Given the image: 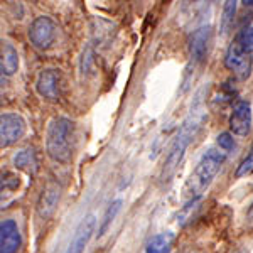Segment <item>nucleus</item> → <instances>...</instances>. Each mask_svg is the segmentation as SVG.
I'll return each mask as SVG.
<instances>
[{
    "mask_svg": "<svg viewBox=\"0 0 253 253\" xmlns=\"http://www.w3.org/2000/svg\"><path fill=\"white\" fill-rule=\"evenodd\" d=\"M208 110L205 105V88L201 91H198V95L194 96V101L191 105V110L184 118V122L179 126L177 133H175L172 144L169 147V152L164 159V166L161 170V181L167 182L177 170L179 164L182 162V159L186 156L187 147L191 145V142L194 140V137L198 135V132L201 130L203 124L206 122Z\"/></svg>",
    "mask_w": 253,
    "mask_h": 253,
    "instance_id": "f257e3e1",
    "label": "nucleus"
},
{
    "mask_svg": "<svg viewBox=\"0 0 253 253\" xmlns=\"http://www.w3.org/2000/svg\"><path fill=\"white\" fill-rule=\"evenodd\" d=\"M76 126L66 117H56L49 122L46 130V152L54 162L68 164L75 150Z\"/></svg>",
    "mask_w": 253,
    "mask_h": 253,
    "instance_id": "f03ea898",
    "label": "nucleus"
},
{
    "mask_svg": "<svg viewBox=\"0 0 253 253\" xmlns=\"http://www.w3.org/2000/svg\"><path fill=\"white\" fill-rule=\"evenodd\" d=\"M224 159H226V154L219 149H208L203 154L186 186V193L191 201H196L210 187V184L221 170Z\"/></svg>",
    "mask_w": 253,
    "mask_h": 253,
    "instance_id": "7ed1b4c3",
    "label": "nucleus"
},
{
    "mask_svg": "<svg viewBox=\"0 0 253 253\" xmlns=\"http://www.w3.org/2000/svg\"><path fill=\"white\" fill-rule=\"evenodd\" d=\"M29 41L34 47L46 51L56 41V24L47 15H39L32 20L29 27Z\"/></svg>",
    "mask_w": 253,
    "mask_h": 253,
    "instance_id": "20e7f679",
    "label": "nucleus"
},
{
    "mask_svg": "<svg viewBox=\"0 0 253 253\" xmlns=\"http://www.w3.org/2000/svg\"><path fill=\"white\" fill-rule=\"evenodd\" d=\"M224 66L238 80H248L253 71V59L248 52H245L236 42H231L224 54Z\"/></svg>",
    "mask_w": 253,
    "mask_h": 253,
    "instance_id": "39448f33",
    "label": "nucleus"
},
{
    "mask_svg": "<svg viewBox=\"0 0 253 253\" xmlns=\"http://www.w3.org/2000/svg\"><path fill=\"white\" fill-rule=\"evenodd\" d=\"M26 133V122L19 113H2L0 117V145L2 149L14 145Z\"/></svg>",
    "mask_w": 253,
    "mask_h": 253,
    "instance_id": "423d86ee",
    "label": "nucleus"
},
{
    "mask_svg": "<svg viewBox=\"0 0 253 253\" xmlns=\"http://www.w3.org/2000/svg\"><path fill=\"white\" fill-rule=\"evenodd\" d=\"M253 124V115H252V107L248 101H236L233 112L230 117V130L233 135L238 137H247L252 130Z\"/></svg>",
    "mask_w": 253,
    "mask_h": 253,
    "instance_id": "0eeeda50",
    "label": "nucleus"
},
{
    "mask_svg": "<svg viewBox=\"0 0 253 253\" xmlns=\"http://www.w3.org/2000/svg\"><path fill=\"white\" fill-rule=\"evenodd\" d=\"M36 89L49 101H58L61 96V75L58 69H42L36 81Z\"/></svg>",
    "mask_w": 253,
    "mask_h": 253,
    "instance_id": "6e6552de",
    "label": "nucleus"
},
{
    "mask_svg": "<svg viewBox=\"0 0 253 253\" xmlns=\"http://www.w3.org/2000/svg\"><path fill=\"white\" fill-rule=\"evenodd\" d=\"M95 226H96V218L93 214H88L81 219V223L76 228L73 240L69 243L66 253H84L86 250L89 240H91L93 233H95Z\"/></svg>",
    "mask_w": 253,
    "mask_h": 253,
    "instance_id": "1a4fd4ad",
    "label": "nucleus"
},
{
    "mask_svg": "<svg viewBox=\"0 0 253 253\" xmlns=\"http://www.w3.org/2000/svg\"><path fill=\"white\" fill-rule=\"evenodd\" d=\"M211 42V27L203 26L199 29H196L193 34L189 36V56L193 61V66L203 63L208 54Z\"/></svg>",
    "mask_w": 253,
    "mask_h": 253,
    "instance_id": "9d476101",
    "label": "nucleus"
},
{
    "mask_svg": "<svg viewBox=\"0 0 253 253\" xmlns=\"http://www.w3.org/2000/svg\"><path fill=\"white\" fill-rule=\"evenodd\" d=\"M22 236L14 219H3L0 224V253H17Z\"/></svg>",
    "mask_w": 253,
    "mask_h": 253,
    "instance_id": "9b49d317",
    "label": "nucleus"
},
{
    "mask_svg": "<svg viewBox=\"0 0 253 253\" xmlns=\"http://www.w3.org/2000/svg\"><path fill=\"white\" fill-rule=\"evenodd\" d=\"M175 242V235L172 231H164L149 240L145 247V253H170Z\"/></svg>",
    "mask_w": 253,
    "mask_h": 253,
    "instance_id": "f8f14e48",
    "label": "nucleus"
},
{
    "mask_svg": "<svg viewBox=\"0 0 253 253\" xmlns=\"http://www.w3.org/2000/svg\"><path fill=\"white\" fill-rule=\"evenodd\" d=\"M19 69V54L12 44L5 42L2 46V73L7 76L15 75Z\"/></svg>",
    "mask_w": 253,
    "mask_h": 253,
    "instance_id": "ddd939ff",
    "label": "nucleus"
},
{
    "mask_svg": "<svg viewBox=\"0 0 253 253\" xmlns=\"http://www.w3.org/2000/svg\"><path fill=\"white\" fill-rule=\"evenodd\" d=\"M58 201H59L58 187H47V189H44L42 196H41V199H39V213H41V216L47 218V216L56 210Z\"/></svg>",
    "mask_w": 253,
    "mask_h": 253,
    "instance_id": "4468645a",
    "label": "nucleus"
},
{
    "mask_svg": "<svg viewBox=\"0 0 253 253\" xmlns=\"http://www.w3.org/2000/svg\"><path fill=\"white\" fill-rule=\"evenodd\" d=\"M14 164L19 169H24L34 175L36 170H38V157H36V152L32 149L20 150L17 156L14 157Z\"/></svg>",
    "mask_w": 253,
    "mask_h": 253,
    "instance_id": "2eb2a0df",
    "label": "nucleus"
},
{
    "mask_svg": "<svg viewBox=\"0 0 253 253\" xmlns=\"http://www.w3.org/2000/svg\"><path fill=\"white\" fill-rule=\"evenodd\" d=\"M122 205H124V201H122V199H115V201H113L112 205L108 206L107 213L103 214V219H101L100 230H98V236H101L103 233H107V230L110 228V224L113 223V219H115V216L118 214V211L122 210Z\"/></svg>",
    "mask_w": 253,
    "mask_h": 253,
    "instance_id": "dca6fc26",
    "label": "nucleus"
},
{
    "mask_svg": "<svg viewBox=\"0 0 253 253\" xmlns=\"http://www.w3.org/2000/svg\"><path fill=\"white\" fill-rule=\"evenodd\" d=\"M236 14V2L228 0L223 7V17H221V34H228V31L233 27V19Z\"/></svg>",
    "mask_w": 253,
    "mask_h": 253,
    "instance_id": "f3484780",
    "label": "nucleus"
},
{
    "mask_svg": "<svg viewBox=\"0 0 253 253\" xmlns=\"http://www.w3.org/2000/svg\"><path fill=\"white\" fill-rule=\"evenodd\" d=\"M235 42L238 44L245 52L252 54L253 52V26L243 27V29L238 32V36H236Z\"/></svg>",
    "mask_w": 253,
    "mask_h": 253,
    "instance_id": "a211bd4d",
    "label": "nucleus"
},
{
    "mask_svg": "<svg viewBox=\"0 0 253 253\" xmlns=\"http://www.w3.org/2000/svg\"><path fill=\"white\" fill-rule=\"evenodd\" d=\"M250 174H253V144L250 147V150H248L247 157H245L243 161L240 162V166L236 167L235 177L242 179V177H247V175H250Z\"/></svg>",
    "mask_w": 253,
    "mask_h": 253,
    "instance_id": "6ab92c4d",
    "label": "nucleus"
},
{
    "mask_svg": "<svg viewBox=\"0 0 253 253\" xmlns=\"http://www.w3.org/2000/svg\"><path fill=\"white\" fill-rule=\"evenodd\" d=\"M218 147L219 150H223L224 154H230L233 152V150L236 149V144H235V138H233V133L230 132H223L218 135Z\"/></svg>",
    "mask_w": 253,
    "mask_h": 253,
    "instance_id": "aec40b11",
    "label": "nucleus"
},
{
    "mask_svg": "<svg viewBox=\"0 0 253 253\" xmlns=\"http://www.w3.org/2000/svg\"><path fill=\"white\" fill-rule=\"evenodd\" d=\"M19 186V177L12 175L10 172L2 175V191H12Z\"/></svg>",
    "mask_w": 253,
    "mask_h": 253,
    "instance_id": "412c9836",
    "label": "nucleus"
},
{
    "mask_svg": "<svg viewBox=\"0 0 253 253\" xmlns=\"http://www.w3.org/2000/svg\"><path fill=\"white\" fill-rule=\"evenodd\" d=\"M248 218L253 219V203L250 205V208H248Z\"/></svg>",
    "mask_w": 253,
    "mask_h": 253,
    "instance_id": "4be33fe9",
    "label": "nucleus"
},
{
    "mask_svg": "<svg viewBox=\"0 0 253 253\" xmlns=\"http://www.w3.org/2000/svg\"><path fill=\"white\" fill-rule=\"evenodd\" d=\"M243 3H245V7H247V5L248 7H253V0H245Z\"/></svg>",
    "mask_w": 253,
    "mask_h": 253,
    "instance_id": "5701e85b",
    "label": "nucleus"
}]
</instances>
